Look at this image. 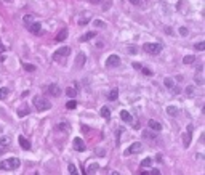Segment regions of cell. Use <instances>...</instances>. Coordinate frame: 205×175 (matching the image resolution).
Masks as SVG:
<instances>
[{"label":"cell","instance_id":"cell-11","mask_svg":"<svg viewBox=\"0 0 205 175\" xmlns=\"http://www.w3.org/2000/svg\"><path fill=\"white\" fill-rule=\"evenodd\" d=\"M85 61H87V56H85V53L80 52V53H77V58H76V66L79 69H82L83 66H85Z\"/></svg>","mask_w":205,"mask_h":175},{"label":"cell","instance_id":"cell-28","mask_svg":"<svg viewBox=\"0 0 205 175\" xmlns=\"http://www.w3.org/2000/svg\"><path fill=\"white\" fill-rule=\"evenodd\" d=\"M32 20H34V18H32V15H26L24 18H22V23H24V24H26V27H27L29 24H32V23H34Z\"/></svg>","mask_w":205,"mask_h":175},{"label":"cell","instance_id":"cell-39","mask_svg":"<svg viewBox=\"0 0 205 175\" xmlns=\"http://www.w3.org/2000/svg\"><path fill=\"white\" fill-rule=\"evenodd\" d=\"M141 71H143V72H144V74H146V76H151V74H152V72L149 71V69H146V68H141Z\"/></svg>","mask_w":205,"mask_h":175},{"label":"cell","instance_id":"cell-41","mask_svg":"<svg viewBox=\"0 0 205 175\" xmlns=\"http://www.w3.org/2000/svg\"><path fill=\"white\" fill-rule=\"evenodd\" d=\"M128 2H132L133 5H139V3H141V0H128Z\"/></svg>","mask_w":205,"mask_h":175},{"label":"cell","instance_id":"cell-18","mask_svg":"<svg viewBox=\"0 0 205 175\" xmlns=\"http://www.w3.org/2000/svg\"><path fill=\"white\" fill-rule=\"evenodd\" d=\"M167 114H168L170 117H176L180 114V109L176 106H167Z\"/></svg>","mask_w":205,"mask_h":175},{"label":"cell","instance_id":"cell-40","mask_svg":"<svg viewBox=\"0 0 205 175\" xmlns=\"http://www.w3.org/2000/svg\"><path fill=\"white\" fill-rule=\"evenodd\" d=\"M95 26H103V27H104L106 23H103V21H95Z\"/></svg>","mask_w":205,"mask_h":175},{"label":"cell","instance_id":"cell-3","mask_svg":"<svg viewBox=\"0 0 205 175\" xmlns=\"http://www.w3.org/2000/svg\"><path fill=\"white\" fill-rule=\"evenodd\" d=\"M69 53H71V48L69 47H61V48H58L56 52H55V55H53V59L55 61H64L67 56H69Z\"/></svg>","mask_w":205,"mask_h":175},{"label":"cell","instance_id":"cell-24","mask_svg":"<svg viewBox=\"0 0 205 175\" xmlns=\"http://www.w3.org/2000/svg\"><path fill=\"white\" fill-rule=\"evenodd\" d=\"M8 95H10V90L7 87H0V100H5Z\"/></svg>","mask_w":205,"mask_h":175},{"label":"cell","instance_id":"cell-19","mask_svg":"<svg viewBox=\"0 0 205 175\" xmlns=\"http://www.w3.org/2000/svg\"><path fill=\"white\" fill-rule=\"evenodd\" d=\"M29 113H31V108L27 106V104H24V106H21L19 109H18V116H19V117H24V116H27Z\"/></svg>","mask_w":205,"mask_h":175},{"label":"cell","instance_id":"cell-29","mask_svg":"<svg viewBox=\"0 0 205 175\" xmlns=\"http://www.w3.org/2000/svg\"><path fill=\"white\" fill-rule=\"evenodd\" d=\"M66 108H67V109H76V108H77V101L69 100L67 103H66Z\"/></svg>","mask_w":205,"mask_h":175},{"label":"cell","instance_id":"cell-9","mask_svg":"<svg viewBox=\"0 0 205 175\" xmlns=\"http://www.w3.org/2000/svg\"><path fill=\"white\" fill-rule=\"evenodd\" d=\"M27 31L35 34V35H39V34H42V24L40 23H32V24L27 26Z\"/></svg>","mask_w":205,"mask_h":175},{"label":"cell","instance_id":"cell-6","mask_svg":"<svg viewBox=\"0 0 205 175\" xmlns=\"http://www.w3.org/2000/svg\"><path fill=\"white\" fill-rule=\"evenodd\" d=\"M192 130H194V127H192V124H189L188 125V132L183 135V140H184V148H189V145H191V138H192Z\"/></svg>","mask_w":205,"mask_h":175},{"label":"cell","instance_id":"cell-8","mask_svg":"<svg viewBox=\"0 0 205 175\" xmlns=\"http://www.w3.org/2000/svg\"><path fill=\"white\" fill-rule=\"evenodd\" d=\"M120 64V58L117 56V55H111V56L106 59V66L108 68H115Z\"/></svg>","mask_w":205,"mask_h":175},{"label":"cell","instance_id":"cell-15","mask_svg":"<svg viewBox=\"0 0 205 175\" xmlns=\"http://www.w3.org/2000/svg\"><path fill=\"white\" fill-rule=\"evenodd\" d=\"M18 141H19V146L22 149H31V143H29V140H26L22 135H19V138H18Z\"/></svg>","mask_w":205,"mask_h":175},{"label":"cell","instance_id":"cell-16","mask_svg":"<svg viewBox=\"0 0 205 175\" xmlns=\"http://www.w3.org/2000/svg\"><path fill=\"white\" fill-rule=\"evenodd\" d=\"M120 117H122V121L123 122H128V124H132L133 122V117H132V114H130L128 111H120Z\"/></svg>","mask_w":205,"mask_h":175},{"label":"cell","instance_id":"cell-31","mask_svg":"<svg viewBox=\"0 0 205 175\" xmlns=\"http://www.w3.org/2000/svg\"><path fill=\"white\" fill-rule=\"evenodd\" d=\"M151 164H152V159L151 158H146V159L141 161V167H149Z\"/></svg>","mask_w":205,"mask_h":175},{"label":"cell","instance_id":"cell-36","mask_svg":"<svg viewBox=\"0 0 205 175\" xmlns=\"http://www.w3.org/2000/svg\"><path fill=\"white\" fill-rule=\"evenodd\" d=\"M186 95H189V96H191V95H194V89H192L191 85L188 87V89H186Z\"/></svg>","mask_w":205,"mask_h":175},{"label":"cell","instance_id":"cell-20","mask_svg":"<svg viewBox=\"0 0 205 175\" xmlns=\"http://www.w3.org/2000/svg\"><path fill=\"white\" fill-rule=\"evenodd\" d=\"M93 37H96V32L95 31H91V32H87V34H83L82 37H80V42H88L90 39Z\"/></svg>","mask_w":205,"mask_h":175},{"label":"cell","instance_id":"cell-10","mask_svg":"<svg viewBox=\"0 0 205 175\" xmlns=\"http://www.w3.org/2000/svg\"><path fill=\"white\" fill-rule=\"evenodd\" d=\"M74 149L79 151V153H82V151L87 149V146H85V143H83L82 138H74Z\"/></svg>","mask_w":205,"mask_h":175},{"label":"cell","instance_id":"cell-46","mask_svg":"<svg viewBox=\"0 0 205 175\" xmlns=\"http://www.w3.org/2000/svg\"><path fill=\"white\" fill-rule=\"evenodd\" d=\"M128 50H130V52H132V53H135V52H136V48H135V47H128Z\"/></svg>","mask_w":205,"mask_h":175},{"label":"cell","instance_id":"cell-26","mask_svg":"<svg viewBox=\"0 0 205 175\" xmlns=\"http://www.w3.org/2000/svg\"><path fill=\"white\" fill-rule=\"evenodd\" d=\"M66 95L69 96V98H74V96L77 95V90L74 89V87H67V89H66Z\"/></svg>","mask_w":205,"mask_h":175},{"label":"cell","instance_id":"cell-1","mask_svg":"<svg viewBox=\"0 0 205 175\" xmlns=\"http://www.w3.org/2000/svg\"><path fill=\"white\" fill-rule=\"evenodd\" d=\"M32 103H34V106H35V109H37L39 113H40V111H46V109L51 108V103H50V101L46 100L45 96H40V95L34 96Z\"/></svg>","mask_w":205,"mask_h":175},{"label":"cell","instance_id":"cell-42","mask_svg":"<svg viewBox=\"0 0 205 175\" xmlns=\"http://www.w3.org/2000/svg\"><path fill=\"white\" fill-rule=\"evenodd\" d=\"M133 68H135V69H141L143 66H141L139 63H133Z\"/></svg>","mask_w":205,"mask_h":175},{"label":"cell","instance_id":"cell-22","mask_svg":"<svg viewBox=\"0 0 205 175\" xmlns=\"http://www.w3.org/2000/svg\"><path fill=\"white\" fill-rule=\"evenodd\" d=\"M108 98H109L111 101H115V100L119 98V90H117V89H112V90L108 93Z\"/></svg>","mask_w":205,"mask_h":175},{"label":"cell","instance_id":"cell-21","mask_svg":"<svg viewBox=\"0 0 205 175\" xmlns=\"http://www.w3.org/2000/svg\"><path fill=\"white\" fill-rule=\"evenodd\" d=\"M100 114H101V117H104V119H111V109L108 106H103Z\"/></svg>","mask_w":205,"mask_h":175},{"label":"cell","instance_id":"cell-33","mask_svg":"<svg viewBox=\"0 0 205 175\" xmlns=\"http://www.w3.org/2000/svg\"><path fill=\"white\" fill-rule=\"evenodd\" d=\"M24 69H26V71H29V72H34L35 66H34V64H31V63H24Z\"/></svg>","mask_w":205,"mask_h":175},{"label":"cell","instance_id":"cell-25","mask_svg":"<svg viewBox=\"0 0 205 175\" xmlns=\"http://www.w3.org/2000/svg\"><path fill=\"white\" fill-rule=\"evenodd\" d=\"M195 61V56H194V55H186V56L183 58V63L184 64H192Z\"/></svg>","mask_w":205,"mask_h":175},{"label":"cell","instance_id":"cell-14","mask_svg":"<svg viewBox=\"0 0 205 175\" xmlns=\"http://www.w3.org/2000/svg\"><path fill=\"white\" fill-rule=\"evenodd\" d=\"M67 35H69V31L64 27V29H61V31L58 32V35L55 37V42H63V40L67 39Z\"/></svg>","mask_w":205,"mask_h":175},{"label":"cell","instance_id":"cell-4","mask_svg":"<svg viewBox=\"0 0 205 175\" xmlns=\"http://www.w3.org/2000/svg\"><path fill=\"white\" fill-rule=\"evenodd\" d=\"M143 50L149 55H159L162 52V45L160 44H144Z\"/></svg>","mask_w":205,"mask_h":175},{"label":"cell","instance_id":"cell-43","mask_svg":"<svg viewBox=\"0 0 205 175\" xmlns=\"http://www.w3.org/2000/svg\"><path fill=\"white\" fill-rule=\"evenodd\" d=\"M3 52H5V45L0 42V53H3Z\"/></svg>","mask_w":205,"mask_h":175},{"label":"cell","instance_id":"cell-48","mask_svg":"<svg viewBox=\"0 0 205 175\" xmlns=\"http://www.w3.org/2000/svg\"><path fill=\"white\" fill-rule=\"evenodd\" d=\"M5 2H11V0H5Z\"/></svg>","mask_w":205,"mask_h":175},{"label":"cell","instance_id":"cell-30","mask_svg":"<svg viewBox=\"0 0 205 175\" xmlns=\"http://www.w3.org/2000/svg\"><path fill=\"white\" fill-rule=\"evenodd\" d=\"M67 169H69V173H71V175H79L77 167H76L74 164H69V165H67Z\"/></svg>","mask_w":205,"mask_h":175},{"label":"cell","instance_id":"cell-27","mask_svg":"<svg viewBox=\"0 0 205 175\" xmlns=\"http://www.w3.org/2000/svg\"><path fill=\"white\" fill-rule=\"evenodd\" d=\"M58 130H61V132H69V124L67 122H61V124H58L56 125Z\"/></svg>","mask_w":205,"mask_h":175},{"label":"cell","instance_id":"cell-2","mask_svg":"<svg viewBox=\"0 0 205 175\" xmlns=\"http://www.w3.org/2000/svg\"><path fill=\"white\" fill-rule=\"evenodd\" d=\"M19 165H21V161L18 158H10L5 161H0V169L2 170H13V169H18Z\"/></svg>","mask_w":205,"mask_h":175},{"label":"cell","instance_id":"cell-37","mask_svg":"<svg viewBox=\"0 0 205 175\" xmlns=\"http://www.w3.org/2000/svg\"><path fill=\"white\" fill-rule=\"evenodd\" d=\"M180 34L181 35H188V29H186V27H180Z\"/></svg>","mask_w":205,"mask_h":175},{"label":"cell","instance_id":"cell-13","mask_svg":"<svg viewBox=\"0 0 205 175\" xmlns=\"http://www.w3.org/2000/svg\"><path fill=\"white\" fill-rule=\"evenodd\" d=\"M202 71H204V68H202V66H199V68H197V71H195V77H194V80H195V84H197V85H204V76H202Z\"/></svg>","mask_w":205,"mask_h":175},{"label":"cell","instance_id":"cell-35","mask_svg":"<svg viewBox=\"0 0 205 175\" xmlns=\"http://www.w3.org/2000/svg\"><path fill=\"white\" fill-rule=\"evenodd\" d=\"M195 50H199V52L205 50V42H199V44H195Z\"/></svg>","mask_w":205,"mask_h":175},{"label":"cell","instance_id":"cell-38","mask_svg":"<svg viewBox=\"0 0 205 175\" xmlns=\"http://www.w3.org/2000/svg\"><path fill=\"white\" fill-rule=\"evenodd\" d=\"M151 175H162V173H160V170H159V169H152Z\"/></svg>","mask_w":205,"mask_h":175},{"label":"cell","instance_id":"cell-45","mask_svg":"<svg viewBox=\"0 0 205 175\" xmlns=\"http://www.w3.org/2000/svg\"><path fill=\"white\" fill-rule=\"evenodd\" d=\"M100 2H101V0H90V3H93V5H98Z\"/></svg>","mask_w":205,"mask_h":175},{"label":"cell","instance_id":"cell-17","mask_svg":"<svg viewBox=\"0 0 205 175\" xmlns=\"http://www.w3.org/2000/svg\"><path fill=\"white\" fill-rule=\"evenodd\" d=\"M98 169H100V167H98V164H88L85 172H87V175H95L98 172Z\"/></svg>","mask_w":205,"mask_h":175},{"label":"cell","instance_id":"cell-44","mask_svg":"<svg viewBox=\"0 0 205 175\" xmlns=\"http://www.w3.org/2000/svg\"><path fill=\"white\" fill-rule=\"evenodd\" d=\"M109 175H120V172H117V170H111Z\"/></svg>","mask_w":205,"mask_h":175},{"label":"cell","instance_id":"cell-23","mask_svg":"<svg viewBox=\"0 0 205 175\" xmlns=\"http://www.w3.org/2000/svg\"><path fill=\"white\" fill-rule=\"evenodd\" d=\"M156 133L157 132H154V130H144L141 135H143V138H152L154 140V138H156Z\"/></svg>","mask_w":205,"mask_h":175},{"label":"cell","instance_id":"cell-12","mask_svg":"<svg viewBox=\"0 0 205 175\" xmlns=\"http://www.w3.org/2000/svg\"><path fill=\"white\" fill-rule=\"evenodd\" d=\"M147 127L151 128V130H154V132H160L162 130V124L154 121V119H149V121H147Z\"/></svg>","mask_w":205,"mask_h":175},{"label":"cell","instance_id":"cell-5","mask_svg":"<svg viewBox=\"0 0 205 175\" xmlns=\"http://www.w3.org/2000/svg\"><path fill=\"white\" fill-rule=\"evenodd\" d=\"M143 149V145L139 143V141H135V143H132L128 146V149L125 151V156H130V154H136V153H141Z\"/></svg>","mask_w":205,"mask_h":175},{"label":"cell","instance_id":"cell-34","mask_svg":"<svg viewBox=\"0 0 205 175\" xmlns=\"http://www.w3.org/2000/svg\"><path fill=\"white\" fill-rule=\"evenodd\" d=\"M0 145L8 146V145H10V138H8V137H2V138H0Z\"/></svg>","mask_w":205,"mask_h":175},{"label":"cell","instance_id":"cell-32","mask_svg":"<svg viewBox=\"0 0 205 175\" xmlns=\"http://www.w3.org/2000/svg\"><path fill=\"white\" fill-rule=\"evenodd\" d=\"M164 84H165V87H167V89H173V87H175V84H173V80H171L170 77H167Z\"/></svg>","mask_w":205,"mask_h":175},{"label":"cell","instance_id":"cell-7","mask_svg":"<svg viewBox=\"0 0 205 175\" xmlns=\"http://www.w3.org/2000/svg\"><path fill=\"white\" fill-rule=\"evenodd\" d=\"M46 92H48V95L55 96V98L61 95V89H59V87H58L56 84H50L48 87H46Z\"/></svg>","mask_w":205,"mask_h":175},{"label":"cell","instance_id":"cell-47","mask_svg":"<svg viewBox=\"0 0 205 175\" xmlns=\"http://www.w3.org/2000/svg\"><path fill=\"white\" fill-rule=\"evenodd\" d=\"M141 175H147V172H141Z\"/></svg>","mask_w":205,"mask_h":175}]
</instances>
